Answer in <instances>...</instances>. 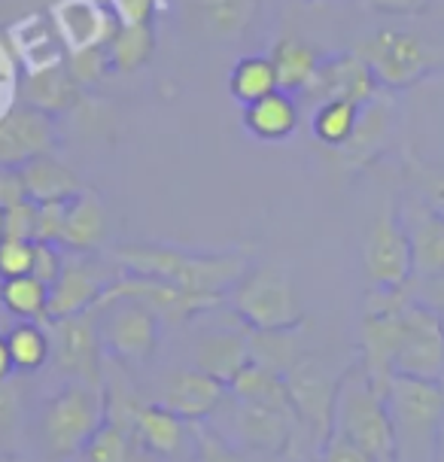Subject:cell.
I'll list each match as a JSON object with an SVG mask.
<instances>
[{"label":"cell","instance_id":"1","mask_svg":"<svg viewBox=\"0 0 444 462\" xmlns=\"http://www.w3.org/2000/svg\"><path fill=\"white\" fill-rule=\"evenodd\" d=\"M110 262L122 274L155 277L164 283L208 299H226L235 283L250 271V259L241 250L232 253H189L164 244H122Z\"/></svg>","mask_w":444,"mask_h":462},{"label":"cell","instance_id":"2","mask_svg":"<svg viewBox=\"0 0 444 462\" xmlns=\"http://www.w3.org/2000/svg\"><path fill=\"white\" fill-rule=\"evenodd\" d=\"M332 432L363 448L375 462H396V435L386 408V390L365 374L359 362L341 374Z\"/></svg>","mask_w":444,"mask_h":462},{"label":"cell","instance_id":"3","mask_svg":"<svg viewBox=\"0 0 444 462\" xmlns=\"http://www.w3.org/2000/svg\"><path fill=\"white\" fill-rule=\"evenodd\" d=\"M106 402L104 386L88 383H64L52 393L40 408L37 435L40 448L49 462H77L82 448L92 441V435L104 426Z\"/></svg>","mask_w":444,"mask_h":462},{"label":"cell","instance_id":"4","mask_svg":"<svg viewBox=\"0 0 444 462\" xmlns=\"http://www.w3.org/2000/svg\"><path fill=\"white\" fill-rule=\"evenodd\" d=\"M396 462H432L444 423V383L396 374L386 383Z\"/></svg>","mask_w":444,"mask_h":462},{"label":"cell","instance_id":"5","mask_svg":"<svg viewBox=\"0 0 444 462\" xmlns=\"http://www.w3.org/2000/svg\"><path fill=\"white\" fill-rule=\"evenodd\" d=\"M226 308L250 332H295L304 323L299 289L277 265L250 268L226 295Z\"/></svg>","mask_w":444,"mask_h":462},{"label":"cell","instance_id":"6","mask_svg":"<svg viewBox=\"0 0 444 462\" xmlns=\"http://www.w3.org/2000/svg\"><path fill=\"white\" fill-rule=\"evenodd\" d=\"M104 356L119 365H143L162 344V317L143 301L116 299L95 308Z\"/></svg>","mask_w":444,"mask_h":462},{"label":"cell","instance_id":"7","mask_svg":"<svg viewBox=\"0 0 444 462\" xmlns=\"http://www.w3.org/2000/svg\"><path fill=\"white\" fill-rule=\"evenodd\" d=\"M217 432L228 444H235L244 453H268V457H281L292 448L295 429H299V417L290 411L262 408V404H250L228 395L222 408L210 417Z\"/></svg>","mask_w":444,"mask_h":462},{"label":"cell","instance_id":"8","mask_svg":"<svg viewBox=\"0 0 444 462\" xmlns=\"http://www.w3.org/2000/svg\"><path fill=\"white\" fill-rule=\"evenodd\" d=\"M381 88H411L439 68L435 49L411 31L381 28L356 49Z\"/></svg>","mask_w":444,"mask_h":462},{"label":"cell","instance_id":"9","mask_svg":"<svg viewBox=\"0 0 444 462\" xmlns=\"http://www.w3.org/2000/svg\"><path fill=\"white\" fill-rule=\"evenodd\" d=\"M49 344H52V365L70 383L104 386L106 356L97 335V313L86 310L77 317L46 319Z\"/></svg>","mask_w":444,"mask_h":462},{"label":"cell","instance_id":"10","mask_svg":"<svg viewBox=\"0 0 444 462\" xmlns=\"http://www.w3.org/2000/svg\"><path fill=\"white\" fill-rule=\"evenodd\" d=\"M119 274L122 271L97 253H68L59 280L49 286L46 319H64L95 310L97 301L104 299V292Z\"/></svg>","mask_w":444,"mask_h":462},{"label":"cell","instance_id":"11","mask_svg":"<svg viewBox=\"0 0 444 462\" xmlns=\"http://www.w3.org/2000/svg\"><path fill=\"white\" fill-rule=\"evenodd\" d=\"M283 377H286V390H290L295 417L310 432V439H314L319 450L328 435H332L335 395H338L341 374L335 377L317 356H304L301 353Z\"/></svg>","mask_w":444,"mask_h":462},{"label":"cell","instance_id":"12","mask_svg":"<svg viewBox=\"0 0 444 462\" xmlns=\"http://www.w3.org/2000/svg\"><path fill=\"white\" fill-rule=\"evenodd\" d=\"M421 377L444 383V326L441 313L411 301L402 326V341L393 362V377Z\"/></svg>","mask_w":444,"mask_h":462},{"label":"cell","instance_id":"13","mask_svg":"<svg viewBox=\"0 0 444 462\" xmlns=\"http://www.w3.org/2000/svg\"><path fill=\"white\" fill-rule=\"evenodd\" d=\"M363 268L372 286H408L414 277L411 244L396 208H386L368 228L363 244Z\"/></svg>","mask_w":444,"mask_h":462},{"label":"cell","instance_id":"14","mask_svg":"<svg viewBox=\"0 0 444 462\" xmlns=\"http://www.w3.org/2000/svg\"><path fill=\"white\" fill-rule=\"evenodd\" d=\"M55 150H59L55 116L28 104H15L0 113V168H22L40 155H55Z\"/></svg>","mask_w":444,"mask_h":462},{"label":"cell","instance_id":"15","mask_svg":"<svg viewBox=\"0 0 444 462\" xmlns=\"http://www.w3.org/2000/svg\"><path fill=\"white\" fill-rule=\"evenodd\" d=\"M226 399H228L226 383L192 365H183V368L164 371L150 402L174 411L177 417L189 420V423H208Z\"/></svg>","mask_w":444,"mask_h":462},{"label":"cell","instance_id":"16","mask_svg":"<svg viewBox=\"0 0 444 462\" xmlns=\"http://www.w3.org/2000/svg\"><path fill=\"white\" fill-rule=\"evenodd\" d=\"M381 86H377L372 68L359 58L356 52H341L328 55L319 64L314 82L304 92V97L323 104V101H350L356 106L372 104Z\"/></svg>","mask_w":444,"mask_h":462},{"label":"cell","instance_id":"17","mask_svg":"<svg viewBox=\"0 0 444 462\" xmlns=\"http://www.w3.org/2000/svg\"><path fill=\"white\" fill-rule=\"evenodd\" d=\"M250 362H253L250 328L237 319L235 326H219V328H208V332L195 335L189 365L217 377V381L228 386Z\"/></svg>","mask_w":444,"mask_h":462},{"label":"cell","instance_id":"18","mask_svg":"<svg viewBox=\"0 0 444 462\" xmlns=\"http://www.w3.org/2000/svg\"><path fill=\"white\" fill-rule=\"evenodd\" d=\"M399 219L405 226L411 259H414V277L444 271V217L435 213L421 195H405L399 201Z\"/></svg>","mask_w":444,"mask_h":462},{"label":"cell","instance_id":"19","mask_svg":"<svg viewBox=\"0 0 444 462\" xmlns=\"http://www.w3.org/2000/svg\"><path fill=\"white\" fill-rule=\"evenodd\" d=\"M134 439L143 448L146 457L171 459V462L192 457V448H195L192 423L155 402H143L141 411H137Z\"/></svg>","mask_w":444,"mask_h":462},{"label":"cell","instance_id":"20","mask_svg":"<svg viewBox=\"0 0 444 462\" xmlns=\"http://www.w3.org/2000/svg\"><path fill=\"white\" fill-rule=\"evenodd\" d=\"M55 34L68 52L88 46H106V40L116 31V15L104 0H55L52 6Z\"/></svg>","mask_w":444,"mask_h":462},{"label":"cell","instance_id":"21","mask_svg":"<svg viewBox=\"0 0 444 462\" xmlns=\"http://www.w3.org/2000/svg\"><path fill=\"white\" fill-rule=\"evenodd\" d=\"M405 310H386V313H363L359 323V365L365 374L386 390L393 381V362L402 341V326H405Z\"/></svg>","mask_w":444,"mask_h":462},{"label":"cell","instance_id":"22","mask_svg":"<svg viewBox=\"0 0 444 462\" xmlns=\"http://www.w3.org/2000/svg\"><path fill=\"white\" fill-rule=\"evenodd\" d=\"M86 92L79 88V82L70 77L68 64H49V68L24 70V86H22V104L37 106L49 116H61L77 110L82 104Z\"/></svg>","mask_w":444,"mask_h":462},{"label":"cell","instance_id":"23","mask_svg":"<svg viewBox=\"0 0 444 462\" xmlns=\"http://www.w3.org/2000/svg\"><path fill=\"white\" fill-rule=\"evenodd\" d=\"M106 241V208L101 195L82 189L68 201L61 246L68 253H97Z\"/></svg>","mask_w":444,"mask_h":462},{"label":"cell","instance_id":"24","mask_svg":"<svg viewBox=\"0 0 444 462\" xmlns=\"http://www.w3.org/2000/svg\"><path fill=\"white\" fill-rule=\"evenodd\" d=\"M244 128L256 140H265V143L290 140L299 128V101H295V95L277 88L262 101L244 106Z\"/></svg>","mask_w":444,"mask_h":462},{"label":"cell","instance_id":"25","mask_svg":"<svg viewBox=\"0 0 444 462\" xmlns=\"http://www.w3.org/2000/svg\"><path fill=\"white\" fill-rule=\"evenodd\" d=\"M22 183H24V195L34 204H46V201H70L73 195H79L82 180L79 173L70 168V164L59 162L55 155H40V159L22 164Z\"/></svg>","mask_w":444,"mask_h":462},{"label":"cell","instance_id":"26","mask_svg":"<svg viewBox=\"0 0 444 462\" xmlns=\"http://www.w3.org/2000/svg\"><path fill=\"white\" fill-rule=\"evenodd\" d=\"M268 58H271V64H274L281 92H290V95L308 92L310 82L317 77V70H319V64H323V55L299 37L277 40L274 49L268 52Z\"/></svg>","mask_w":444,"mask_h":462},{"label":"cell","instance_id":"27","mask_svg":"<svg viewBox=\"0 0 444 462\" xmlns=\"http://www.w3.org/2000/svg\"><path fill=\"white\" fill-rule=\"evenodd\" d=\"M228 395L241 402H250V404H262V408L290 411V414H295L290 390H286V377L281 371L262 365V362H250V365L228 383Z\"/></svg>","mask_w":444,"mask_h":462},{"label":"cell","instance_id":"28","mask_svg":"<svg viewBox=\"0 0 444 462\" xmlns=\"http://www.w3.org/2000/svg\"><path fill=\"white\" fill-rule=\"evenodd\" d=\"M106 52H110L113 70L134 73L143 64H150L155 52V31L150 22H119L113 37L106 40Z\"/></svg>","mask_w":444,"mask_h":462},{"label":"cell","instance_id":"29","mask_svg":"<svg viewBox=\"0 0 444 462\" xmlns=\"http://www.w3.org/2000/svg\"><path fill=\"white\" fill-rule=\"evenodd\" d=\"M386 134H390V110L386 104H381L375 97L372 104L363 106V116H359V125L353 131V137L347 140V146H341V155L347 164H365L372 162L381 146L386 143Z\"/></svg>","mask_w":444,"mask_h":462},{"label":"cell","instance_id":"30","mask_svg":"<svg viewBox=\"0 0 444 462\" xmlns=\"http://www.w3.org/2000/svg\"><path fill=\"white\" fill-rule=\"evenodd\" d=\"M277 88L281 86H277V73L268 55H246L228 73V92L244 106L262 101V97L277 92Z\"/></svg>","mask_w":444,"mask_h":462},{"label":"cell","instance_id":"31","mask_svg":"<svg viewBox=\"0 0 444 462\" xmlns=\"http://www.w3.org/2000/svg\"><path fill=\"white\" fill-rule=\"evenodd\" d=\"M6 344H10L15 371H40L52 359V344H49L46 326L34 323V319H19L6 332Z\"/></svg>","mask_w":444,"mask_h":462},{"label":"cell","instance_id":"32","mask_svg":"<svg viewBox=\"0 0 444 462\" xmlns=\"http://www.w3.org/2000/svg\"><path fill=\"white\" fill-rule=\"evenodd\" d=\"M359 116H363V106H356L350 101H323V104H317L310 128H314V137L323 146L341 150V146H347L353 131H356Z\"/></svg>","mask_w":444,"mask_h":462},{"label":"cell","instance_id":"33","mask_svg":"<svg viewBox=\"0 0 444 462\" xmlns=\"http://www.w3.org/2000/svg\"><path fill=\"white\" fill-rule=\"evenodd\" d=\"M141 453L143 448L137 444L134 432L104 420V426L82 448L77 462H141Z\"/></svg>","mask_w":444,"mask_h":462},{"label":"cell","instance_id":"34","mask_svg":"<svg viewBox=\"0 0 444 462\" xmlns=\"http://www.w3.org/2000/svg\"><path fill=\"white\" fill-rule=\"evenodd\" d=\"M256 4L259 0H199L204 24L219 40L244 34L250 22L256 19Z\"/></svg>","mask_w":444,"mask_h":462},{"label":"cell","instance_id":"35","mask_svg":"<svg viewBox=\"0 0 444 462\" xmlns=\"http://www.w3.org/2000/svg\"><path fill=\"white\" fill-rule=\"evenodd\" d=\"M0 301H4V308L10 310L13 317L43 323L46 304H49V286L40 283L34 274L4 280V283H0Z\"/></svg>","mask_w":444,"mask_h":462},{"label":"cell","instance_id":"36","mask_svg":"<svg viewBox=\"0 0 444 462\" xmlns=\"http://www.w3.org/2000/svg\"><path fill=\"white\" fill-rule=\"evenodd\" d=\"M22 420H24V404H22V386L13 381L0 383V453H22Z\"/></svg>","mask_w":444,"mask_h":462},{"label":"cell","instance_id":"37","mask_svg":"<svg viewBox=\"0 0 444 462\" xmlns=\"http://www.w3.org/2000/svg\"><path fill=\"white\" fill-rule=\"evenodd\" d=\"M64 64H68L70 77L79 82L82 92H86V88L101 86V82L113 73V61H110L106 46L73 49V52H68V58H64Z\"/></svg>","mask_w":444,"mask_h":462},{"label":"cell","instance_id":"38","mask_svg":"<svg viewBox=\"0 0 444 462\" xmlns=\"http://www.w3.org/2000/svg\"><path fill=\"white\" fill-rule=\"evenodd\" d=\"M195 448L192 462H250L244 450H237L235 444H228L217 429H208L204 423H192Z\"/></svg>","mask_w":444,"mask_h":462},{"label":"cell","instance_id":"39","mask_svg":"<svg viewBox=\"0 0 444 462\" xmlns=\"http://www.w3.org/2000/svg\"><path fill=\"white\" fill-rule=\"evenodd\" d=\"M34 268V241L0 237V280H15Z\"/></svg>","mask_w":444,"mask_h":462},{"label":"cell","instance_id":"40","mask_svg":"<svg viewBox=\"0 0 444 462\" xmlns=\"http://www.w3.org/2000/svg\"><path fill=\"white\" fill-rule=\"evenodd\" d=\"M64 219H68V201H46V204H37L34 241H40V244H59V246H61Z\"/></svg>","mask_w":444,"mask_h":462},{"label":"cell","instance_id":"41","mask_svg":"<svg viewBox=\"0 0 444 462\" xmlns=\"http://www.w3.org/2000/svg\"><path fill=\"white\" fill-rule=\"evenodd\" d=\"M411 173H414L417 195H421L435 213H441L444 217V171L411 162Z\"/></svg>","mask_w":444,"mask_h":462},{"label":"cell","instance_id":"42","mask_svg":"<svg viewBox=\"0 0 444 462\" xmlns=\"http://www.w3.org/2000/svg\"><path fill=\"white\" fill-rule=\"evenodd\" d=\"M34 222H37V204L31 198L13 204L4 210V237H22V241H34Z\"/></svg>","mask_w":444,"mask_h":462},{"label":"cell","instance_id":"43","mask_svg":"<svg viewBox=\"0 0 444 462\" xmlns=\"http://www.w3.org/2000/svg\"><path fill=\"white\" fill-rule=\"evenodd\" d=\"M64 255L68 253H64V246H59V244L34 241V268H31V274H34L40 283L52 286L64 268Z\"/></svg>","mask_w":444,"mask_h":462},{"label":"cell","instance_id":"44","mask_svg":"<svg viewBox=\"0 0 444 462\" xmlns=\"http://www.w3.org/2000/svg\"><path fill=\"white\" fill-rule=\"evenodd\" d=\"M411 299L423 308H430L435 313H444V271H435V274L426 277H411Z\"/></svg>","mask_w":444,"mask_h":462},{"label":"cell","instance_id":"45","mask_svg":"<svg viewBox=\"0 0 444 462\" xmlns=\"http://www.w3.org/2000/svg\"><path fill=\"white\" fill-rule=\"evenodd\" d=\"M116 22H150L164 6V0H104Z\"/></svg>","mask_w":444,"mask_h":462},{"label":"cell","instance_id":"46","mask_svg":"<svg viewBox=\"0 0 444 462\" xmlns=\"http://www.w3.org/2000/svg\"><path fill=\"white\" fill-rule=\"evenodd\" d=\"M319 462H375V459L363 448H356L353 441L332 432L323 448H319Z\"/></svg>","mask_w":444,"mask_h":462},{"label":"cell","instance_id":"47","mask_svg":"<svg viewBox=\"0 0 444 462\" xmlns=\"http://www.w3.org/2000/svg\"><path fill=\"white\" fill-rule=\"evenodd\" d=\"M24 183L19 168H0V210H10L13 204L24 201Z\"/></svg>","mask_w":444,"mask_h":462},{"label":"cell","instance_id":"48","mask_svg":"<svg viewBox=\"0 0 444 462\" xmlns=\"http://www.w3.org/2000/svg\"><path fill=\"white\" fill-rule=\"evenodd\" d=\"M365 4L386 15H414V13H421L430 0H365Z\"/></svg>","mask_w":444,"mask_h":462},{"label":"cell","instance_id":"49","mask_svg":"<svg viewBox=\"0 0 444 462\" xmlns=\"http://www.w3.org/2000/svg\"><path fill=\"white\" fill-rule=\"evenodd\" d=\"M13 356H10V344H6V335H0V383L4 381H10L13 377Z\"/></svg>","mask_w":444,"mask_h":462},{"label":"cell","instance_id":"50","mask_svg":"<svg viewBox=\"0 0 444 462\" xmlns=\"http://www.w3.org/2000/svg\"><path fill=\"white\" fill-rule=\"evenodd\" d=\"M13 77H15V61L6 52V46H0V82H10Z\"/></svg>","mask_w":444,"mask_h":462},{"label":"cell","instance_id":"51","mask_svg":"<svg viewBox=\"0 0 444 462\" xmlns=\"http://www.w3.org/2000/svg\"><path fill=\"white\" fill-rule=\"evenodd\" d=\"M432 462H444V423H441L439 441H435V459H432Z\"/></svg>","mask_w":444,"mask_h":462},{"label":"cell","instance_id":"52","mask_svg":"<svg viewBox=\"0 0 444 462\" xmlns=\"http://www.w3.org/2000/svg\"><path fill=\"white\" fill-rule=\"evenodd\" d=\"M0 462H28L22 453H0Z\"/></svg>","mask_w":444,"mask_h":462},{"label":"cell","instance_id":"53","mask_svg":"<svg viewBox=\"0 0 444 462\" xmlns=\"http://www.w3.org/2000/svg\"><path fill=\"white\" fill-rule=\"evenodd\" d=\"M0 237H4V210H0Z\"/></svg>","mask_w":444,"mask_h":462},{"label":"cell","instance_id":"54","mask_svg":"<svg viewBox=\"0 0 444 462\" xmlns=\"http://www.w3.org/2000/svg\"><path fill=\"white\" fill-rule=\"evenodd\" d=\"M441 326H444V313H441Z\"/></svg>","mask_w":444,"mask_h":462}]
</instances>
